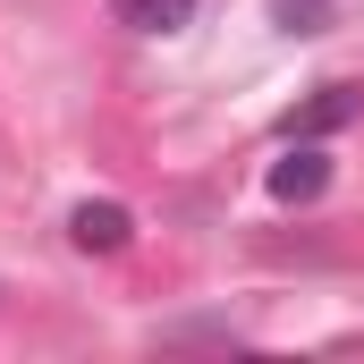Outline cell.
Instances as JSON below:
<instances>
[{"instance_id": "obj_5", "label": "cell", "mask_w": 364, "mask_h": 364, "mask_svg": "<svg viewBox=\"0 0 364 364\" xmlns=\"http://www.w3.org/2000/svg\"><path fill=\"white\" fill-rule=\"evenodd\" d=\"M322 9H331V0H279V26H288V34H314Z\"/></svg>"}, {"instance_id": "obj_1", "label": "cell", "mask_w": 364, "mask_h": 364, "mask_svg": "<svg viewBox=\"0 0 364 364\" xmlns=\"http://www.w3.org/2000/svg\"><path fill=\"white\" fill-rule=\"evenodd\" d=\"M348 119H364V85H314L288 119H279V144H322V136H339Z\"/></svg>"}, {"instance_id": "obj_2", "label": "cell", "mask_w": 364, "mask_h": 364, "mask_svg": "<svg viewBox=\"0 0 364 364\" xmlns=\"http://www.w3.org/2000/svg\"><path fill=\"white\" fill-rule=\"evenodd\" d=\"M68 246H77V255H127V246H136V212H127V203H110V195H102V203H77V212H68Z\"/></svg>"}, {"instance_id": "obj_3", "label": "cell", "mask_w": 364, "mask_h": 364, "mask_svg": "<svg viewBox=\"0 0 364 364\" xmlns=\"http://www.w3.org/2000/svg\"><path fill=\"white\" fill-rule=\"evenodd\" d=\"M263 186H272V203H314V195L331 186V153H322V144H288Z\"/></svg>"}, {"instance_id": "obj_4", "label": "cell", "mask_w": 364, "mask_h": 364, "mask_svg": "<svg viewBox=\"0 0 364 364\" xmlns=\"http://www.w3.org/2000/svg\"><path fill=\"white\" fill-rule=\"evenodd\" d=\"M110 17L127 34H186L195 26V0H110Z\"/></svg>"}]
</instances>
